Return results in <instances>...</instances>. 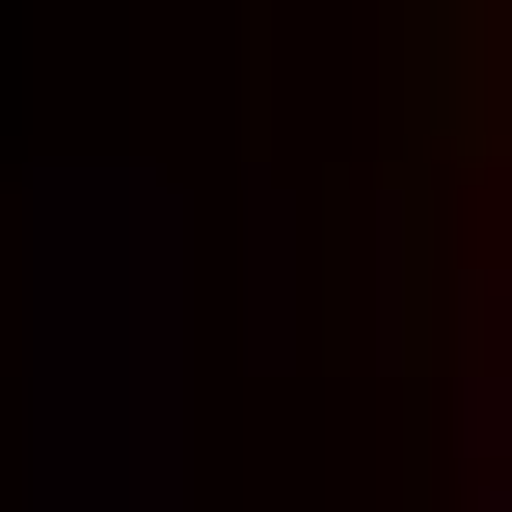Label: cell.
<instances>
[{"label": "cell", "instance_id": "obj_2", "mask_svg": "<svg viewBox=\"0 0 512 512\" xmlns=\"http://www.w3.org/2000/svg\"><path fill=\"white\" fill-rule=\"evenodd\" d=\"M432 432H459V512H512V270L432 324Z\"/></svg>", "mask_w": 512, "mask_h": 512}, {"label": "cell", "instance_id": "obj_1", "mask_svg": "<svg viewBox=\"0 0 512 512\" xmlns=\"http://www.w3.org/2000/svg\"><path fill=\"white\" fill-rule=\"evenodd\" d=\"M189 351H216V243L162 162H27V512H189Z\"/></svg>", "mask_w": 512, "mask_h": 512}]
</instances>
